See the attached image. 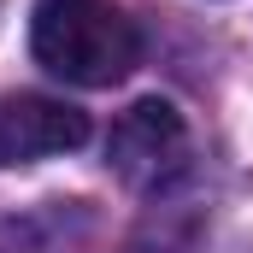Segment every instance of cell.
<instances>
[{
  "label": "cell",
  "instance_id": "cell-1",
  "mask_svg": "<svg viewBox=\"0 0 253 253\" xmlns=\"http://www.w3.org/2000/svg\"><path fill=\"white\" fill-rule=\"evenodd\" d=\"M30 47L77 88H112L141 65V30L106 0H36Z\"/></svg>",
  "mask_w": 253,
  "mask_h": 253
},
{
  "label": "cell",
  "instance_id": "cell-3",
  "mask_svg": "<svg viewBox=\"0 0 253 253\" xmlns=\"http://www.w3.org/2000/svg\"><path fill=\"white\" fill-rule=\"evenodd\" d=\"M88 141V118L53 94H18L0 106V165H36Z\"/></svg>",
  "mask_w": 253,
  "mask_h": 253
},
{
  "label": "cell",
  "instance_id": "cell-2",
  "mask_svg": "<svg viewBox=\"0 0 253 253\" xmlns=\"http://www.w3.org/2000/svg\"><path fill=\"white\" fill-rule=\"evenodd\" d=\"M106 165L129 189H171L189 171V124L171 100H135L106 135Z\"/></svg>",
  "mask_w": 253,
  "mask_h": 253
}]
</instances>
